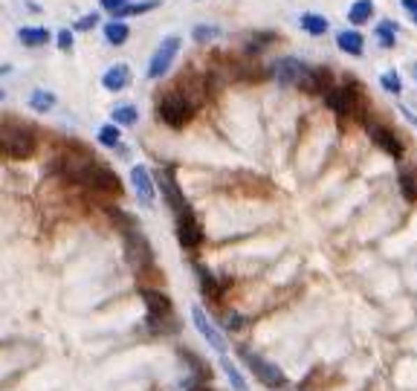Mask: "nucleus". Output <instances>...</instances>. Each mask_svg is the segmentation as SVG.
I'll use <instances>...</instances> for the list:
<instances>
[{
    "instance_id": "1",
    "label": "nucleus",
    "mask_w": 417,
    "mask_h": 391,
    "mask_svg": "<svg viewBox=\"0 0 417 391\" xmlns=\"http://www.w3.org/2000/svg\"><path fill=\"white\" fill-rule=\"evenodd\" d=\"M55 168L64 174V180L70 183H82L93 191H105V194H119L122 191V183H119V177L102 163L90 160V156H58Z\"/></svg>"
},
{
    "instance_id": "2",
    "label": "nucleus",
    "mask_w": 417,
    "mask_h": 391,
    "mask_svg": "<svg viewBox=\"0 0 417 391\" xmlns=\"http://www.w3.org/2000/svg\"><path fill=\"white\" fill-rule=\"evenodd\" d=\"M38 142L29 128L0 125V160H29Z\"/></svg>"
},
{
    "instance_id": "3",
    "label": "nucleus",
    "mask_w": 417,
    "mask_h": 391,
    "mask_svg": "<svg viewBox=\"0 0 417 391\" xmlns=\"http://www.w3.org/2000/svg\"><path fill=\"white\" fill-rule=\"evenodd\" d=\"M125 256L136 272H148L154 267V249L142 232H133V229L125 232Z\"/></svg>"
},
{
    "instance_id": "4",
    "label": "nucleus",
    "mask_w": 417,
    "mask_h": 391,
    "mask_svg": "<svg viewBox=\"0 0 417 391\" xmlns=\"http://www.w3.org/2000/svg\"><path fill=\"white\" fill-rule=\"evenodd\" d=\"M241 360L249 365V371L255 374V380H261V385H267V388H284V385H287L284 371L278 368L275 362H270V360H264V357H258V354H252V351H241Z\"/></svg>"
},
{
    "instance_id": "5",
    "label": "nucleus",
    "mask_w": 417,
    "mask_h": 391,
    "mask_svg": "<svg viewBox=\"0 0 417 391\" xmlns=\"http://www.w3.org/2000/svg\"><path fill=\"white\" fill-rule=\"evenodd\" d=\"M156 113H160V119H163L168 128H183V125L191 119V113H194V110H191V105L183 99L180 93L171 90L166 99L156 105Z\"/></svg>"
},
{
    "instance_id": "6",
    "label": "nucleus",
    "mask_w": 417,
    "mask_h": 391,
    "mask_svg": "<svg viewBox=\"0 0 417 391\" xmlns=\"http://www.w3.org/2000/svg\"><path fill=\"white\" fill-rule=\"evenodd\" d=\"M180 44H183V41H180L177 35H168L166 41L156 47V52L151 55V64H148V78H163V75L171 70L177 52H180Z\"/></svg>"
},
{
    "instance_id": "7",
    "label": "nucleus",
    "mask_w": 417,
    "mask_h": 391,
    "mask_svg": "<svg viewBox=\"0 0 417 391\" xmlns=\"http://www.w3.org/2000/svg\"><path fill=\"white\" fill-rule=\"evenodd\" d=\"M156 189L163 191V200L171 206L174 218H177V214H183V212H189L186 194L180 191V186H177V180H174V168H171V165L160 171V177H156Z\"/></svg>"
},
{
    "instance_id": "8",
    "label": "nucleus",
    "mask_w": 417,
    "mask_h": 391,
    "mask_svg": "<svg viewBox=\"0 0 417 391\" xmlns=\"http://www.w3.org/2000/svg\"><path fill=\"white\" fill-rule=\"evenodd\" d=\"M270 73H272V78L281 87H299L305 73H307V64H302L299 58H293V55H284V58H278V61L272 64Z\"/></svg>"
},
{
    "instance_id": "9",
    "label": "nucleus",
    "mask_w": 417,
    "mask_h": 391,
    "mask_svg": "<svg viewBox=\"0 0 417 391\" xmlns=\"http://www.w3.org/2000/svg\"><path fill=\"white\" fill-rule=\"evenodd\" d=\"M325 105L333 113H339V116H353L356 110L363 108V99H360V93L351 90V87H328Z\"/></svg>"
},
{
    "instance_id": "10",
    "label": "nucleus",
    "mask_w": 417,
    "mask_h": 391,
    "mask_svg": "<svg viewBox=\"0 0 417 391\" xmlns=\"http://www.w3.org/2000/svg\"><path fill=\"white\" fill-rule=\"evenodd\" d=\"M139 296L145 299V307H148V322H151L154 327H160V322H163V319H171L174 307H171V299L166 296V293L151 290V287H142V290H139Z\"/></svg>"
},
{
    "instance_id": "11",
    "label": "nucleus",
    "mask_w": 417,
    "mask_h": 391,
    "mask_svg": "<svg viewBox=\"0 0 417 391\" xmlns=\"http://www.w3.org/2000/svg\"><path fill=\"white\" fill-rule=\"evenodd\" d=\"M191 322H194V327H197V334H200V337L217 351V354L224 357V354H226V339H224L221 330L214 327V322L206 316L203 307H191Z\"/></svg>"
},
{
    "instance_id": "12",
    "label": "nucleus",
    "mask_w": 417,
    "mask_h": 391,
    "mask_svg": "<svg viewBox=\"0 0 417 391\" xmlns=\"http://www.w3.org/2000/svg\"><path fill=\"white\" fill-rule=\"evenodd\" d=\"M177 238H180V244L186 249H200V244H203V229H200V223H197L191 209L177 214Z\"/></svg>"
},
{
    "instance_id": "13",
    "label": "nucleus",
    "mask_w": 417,
    "mask_h": 391,
    "mask_svg": "<svg viewBox=\"0 0 417 391\" xmlns=\"http://www.w3.org/2000/svg\"><path fill=\"white\" fill-rule=\"evenodd\" d=\"M131 183H133V191H136V198L142 206H154V198H156V183L151 177V171L145 165H133L131 168Z\"/></svg>"
},
{
    "instance_id": "14",
    "label": "nucleus",
    "mask_w": 417,
    "mask_h": 391,
    "mask_svg": "<svg viewBox=\"0 0 417 391\" xmlns=\"http://www.w3.org/2000/svg\"><path fill=\"white\" fill-rule=\"evenodd\" d=\"M368 136H371V140H374L376 145H380L388 156H394V160H400V156H403V142L397 140L394 131H388L386 125L371 122V125H368Z\"/></svg>"
},
{
    "instance_id": "15",
    "label": "nucleus",
    "mask_w": 417,
    "mask_h": 391,
    "mask_svg": "<svg viewBox=\"0 0 417 391\" xmlns=\"http://www.w3.org/2000/svg\"><path fill=\"white\" fill-rule=\"evenodd\" d=\"M194 272H197V281H200L203 296H206V299H212V302H221V296H224V287L217 284L214 272H209V267H203V264H194Z\"/></svg>"
},
{
    "instance_id": "16",
    "label": "nucleus",
    "mask_w": 417,
    "mask_h": 391,
    "mask_svg": "<svg viewBox=\"0 0 417 391\" xmlns=\"http://www.w3.org/2000/svg\"><path fill=\"white\" fill-rule=\"evenodd\" d=\"M102 84H105V90H110V93L125 90V87L131 84V67H128V64H113V67L102 75Z\"/></svg>"
},
{
    "instance_id": "17",
    "label": "nucleus",
    "mask_w": 417,
    "mask_h": 391,
    "mask_svg": "<svg viewBox=\"0 0 417 391\" xmlns=\"http://www.w3.org/2000/svg\"><path fill=\"white\" fill-rule=\"evenodd\" d=\"M336 44H339V50L348 52V55H363V50H365V38L356 32V29H342L339 35H336Z\"/></svg>"
},
{
    "instance_id": "18",
    "label": "nucleus",
    "mask_w": 417,
    "mask_h": 391,
    "mask_svg": "<svg viewBox=\"0 0 417 391\" xmlns=\"http://www.w3.org/2000/svg\"><path fill=\"white\" fill-rule=\"evenodd\" d=\"M299 24H302V29L307 32V35H316V38H319V35H325L328 32V17L325 15H316V12H305L302 17H299Z\"/></svg>"
},
{
    "instance_id": "19",
    "label": "nucleus",
    "mask_w": 417,
    "mask_h": 391,
    "mask_svg": "<svg viewBox=\"0 0 417 391\" xmlns=\"http://www.w3.org/2000/svg\"><path fill=\"white\" fill-rule=\"evenodd\" d=\"M17 38L27 44V47H47L50 44V29L44 27H24L17 32Z\"/></svg>"
},
{
    "instance_id": "20",
    "label": "nucleus",
    "mask_w": 417,
    "mask_h": 391,
    "mask_svg": "<svg viewBox=\"0 0 417 391\" xmlns=\"http://www.w3.org/2000/svg\"><path fill=\"white\" fill-rule=\"evenodd\" d=\"M397 183H400V191L406 203H417V171L414 168H403L400 177H397Z\"/></svg>"
},
{
    "instance_id": "21",
    "label": "nucleus",
    "mask_w": 417,
    "mask_h": 391,
    "mask_svg": "<svg viewBox=\"0 0 417 391\" xmlns=\"http://www.w3.org/2000/svg\"><path fill=\"white\" fill-rule=\"evenodd\" d=\"M371 15H374V0H356V3L348 9V21L363 27L371 21Z\"/></svg>"
},
{
    "instance_id": "22",
    "label": "nucleus",
    "mask_w": 417,
    "mask_h": 391,
    "mask_svg": "<svg viewBox=\"0 0 417 391\" xmlns=\"http://www.w3.org/2000/svg\"><path fill=\"white\" fill-rule=\"evenodd\" d=\"M221 368H224V374H226V380L232 383V388H235V391H249V385H247L244 374L237 371V365H235L229 357H221Z\"/></svg>"
},
{
    "instance_id": "23",
    "label": "nucleus",
    "mask_w": 417,
    "mask_h": 391,
    "mask_svg": "<svg viewBox=\"0 0 417 391\" xmlns=\"http://www.w3.org/2000/svg\"><path fill=\"white\" fill-rule=\"evenodd\" d=\"M105 38H108V44L122 47L128 38H131V29H128V24H122V21H110V24L105 27Z\"/></svg>"
},
{
    "instance_id": "24",
    "label": "nucleus",
    "mask_w": 417,
    "mask_h": 391,
    "mask_svg": "<svg viewBox=\"0 0 417 391\" xmlns=\"http://www.w3.org/2000/svg\"><path fill=\"white\" fill-rule=\"evenodd\" d=\"M29 108L38 110V113H47V110L55 108V96H52L50 90H32V96H29Z\"/></svg>"
},
{
    "instance_id": "25",
    "label": "nucleus",
    "mask_w": 417,
    "mask_h": 391,
    "mask_svg": "<svg viewBox=\"0 0 417 391\" xmlns=\"http://www.w3.org/2000/svg\"><path fill=\"white\" fill-rule=\"evenodd\" d=\"M136 119H139V113L133 105H119L113 110V125H119V128H131V125H136Z\"/></svg>"
},
{
    "instance_id": "26",
    "label": "nucleus",
    "mask_w": 417,
    "mask_h": 391,
    "mask_svg": "<svg viewBox=\"0 0 417 391\" xmlns=\"http://www.w3.org/2000/svg\"><path fill=\"white\" fill-rule=\"evenodd\" d=\"M98 142H102L105 148H116L119 142H122V131H119V125H102L98 128Z\"/></svg>"
},
{
    "instance_id": "27",
    "label": "nucleus",
    "mask_w": 417,
    "mask_h": 391,
    "mask_svg": "<svg viewBox=\"0 0 417 391\" xmlns=\"http://www.w3.org/2000/svg\"><path fill=\"white\" fill-rule=\"evenodd\" d=\"M275 41V32H252L247 35V50L249 52H261Z\"/></svg>"
},
{
    "instance_id": "28",
    "label": "nucleus",
    "mask_w": 417,
    "mask_h": 391,
    "mask_svg": "<svg viewBox=\"0 0 417 391\" xmlns=\"http://www.w3.org/2000/svg\"><path fill=\"white\" fill-rule=\"evenodd\" d=\"M151 9H156V0H145V3H128L125 9H119L113 15V21H125V17H131V15H145Z\"/></svg>"
},
{
    "instance_id": "29",
    "label": "nucleus",
    "mask_w": 417,
    "mask_h": 391,
    "mask_svg": "<svg viewBox=\"0 0 417 391\" xmlns=\"http://www.w3.org/2000/svg\"><path fill=\"white\" fill-rule=\"evenodd\" d=\"M376 41H380L386 50H391L397 44V27H394V21H383L380 27H376Z\"/></svg>"
},
{
    "instance_id": "30",
    "label": "nucleus",
    "mask_w": 417,
    "mask_h": 391,
    "mask_svg": "<svg viewBox=\"0 0 417 391\" xmlns=\"http://www.w3.org/2000/svg\"><path fill=\"white\" fill-rule=\"evenodd\" d=\"M217 35H221V29H217V27H209V24L194 27V32H191V38H194L197 44H209V41H214Z\"/></svg>"
},
{
    "instance_id": "31",
    "label": "nucleus",
    "mask_w": 417,
    "mask_h": 391,
    "mask_svg": "<svg viewBox=\"0 0 417 391\" xmlns=\"http://www.w3.org/2000/svg\"><path fill=\"white\" fill-rule=\"evenodd\" d=\"M380 84H383V90H386V93H391V96H397V93L403 90V82H400V75H397L394 70H391V73H383V75H380Z\"/></svg>"
},
{
    "instance_id": "32",
    "label": "nucleus",
    "mask_w": 417,
    "mask_h": 391,
    "mask_svg": "<svg viewBox=\"0 0 417 391\" xmlns=\"http://www.w3.org/2000/svg\"><path fill=\"white\" fill-rule=\"evenodd\" d=\"M58 50H61V52H70V50H73V32H70V29L58 32Z\"/></svg>"
},
{
    "instance_id": "33",
    "label": "nucleus",
    "mask_w": 417,
    "mask_h": 391,
    "mask_svg": "<svg viewBox=\"0 0 417 391\" xmlns=\"http://www.w3.org/2000/svg\"><path fill=\"white\" fill-rule=\"evenodd\" d=\"M96 24H98V15H96V12H90V15H85L82 21L75 24V29H78V32H87V29H93Z\"/></svg>"
},
{
    "instance_id": "34",
    "label": "nucleus",
    "mask_w": 417,
    "mask_h": 391,
    "mask_svg": "<svg viewBox=\"0 0 417 391\" xmlns=\"http://www.w3.org/2000/svg\"><path fill=\"white\" fill-rule=\"evenodd\" d=\"M131 3V0H102V9H108L110 15H116L119 9H125Z\"/></svg>"
},
{
    "instance_id": "35",
    "label": "nucleus",
    "mask_w": 417,
    "mask_h": 391,
    "mask_svg": "<svg viewBox=\"0 0 417 391\" xmlns=\"http://www.w3.org/2000/svg\"><path fill=\"white\" fill-rule=\"evenodd\" d=\"M241 325H244V319L237 316V313H232V316L226 319V327H229V330H237V327H241Z\"/></svg>"
},
{
    "instance_id": "36",
    "label": "nucleus",
    "mask_w": 417,
    "mask_h": 391,
    "mask_svg": "<svg viewBox=\"0 0 417 391\" xmlns=\"http://www.w3.org/2000/svg\"><path fill=\"white\" fill-rule=\"evenodd\" d=\"M403 6H406V12L414 17V24H417V0H403Z\"/></svg>"
},
{
    "instance_id": "37",
    "label": "nucleus",
    "mask_w": 417,
    "mask_h": 391,
    "mask_svg": "<svg viewBox=\"0 0 417 391\" xmlns=\"http://www.w3.org/2000/svg\"><path fill=\"white\" fill-rule=\"evenodd\" d=\"M3 99H6V93H3V90H0V102H3Z\"/></svg>"
},
{
    "instance_id": "38",
    "label": "nucleus",
    "mask_w": 417,
    "mask_h": 391,
    "mask_svg": "<svg viewBox=\"0 0 417 391\" xmlns=\"http://www.w3.org/2000/svg\"><path fill=\"white\" fill-rule=\"evenodd\" d=\"M411 73H414V78H417V64H414V67H411Z\"/></svg>"
},
{
    "instance_id": "39",
    "label": "nucleus",
    "mask_w": 417,
    "mask_h": 391,
    "mask_svg": "<svg viewBox=\"0 0 417 391\" xmlns=\"http://www.w3.org/2000/svg\"><path fill=\"white\" fill-rule=\"evenodd\" d=\"M414 125H417V122H414Z\"/></svg>"
}]
</instances>
